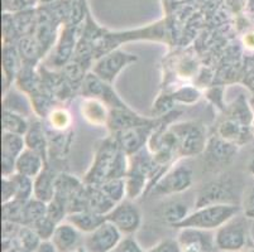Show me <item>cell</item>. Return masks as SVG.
Segmentation results:
<instances>
[{"label": "cell", "mask_w": 254, "mask_h": 252, "mask_svg": "<svg viewBox=\"0 0 254 252\" xmlns=\"http://www.w3.org/2000/svg\"><path fill=\"white\" fill-rule=\"evenodd\" d=\"M242 207L235 204H207L204 207L195 208V211L173 226V228H195L201 231H216L226 222L239 214Z\"/></svg>", "instance_id": "1"}, {"label": "cell", "mask_w": 254, "mask_h": 252, "mask_svg": "<svg viewBox=\"0 0 254 252\" xmlns=\"http://www.w3.org/2000/svg\"><path fill=\"white\" fill-rule=\"evenodd\" d=\"M120 148L114 136L109 135L96 145L94 160L84 175V183L89 186H101L112 178L114 164Z\"/></svg>", "instance_id": "2"}, {"label": "cell", "mask_w": 254, "mask_h": 252, "mask_svg": "<svg viewBox=\"0 0 254 252\" xmlns=\"http://www.w3.org/2000/svg\"><path fill=\"white\" fill-rule=\"evenodd\" d=\"M193 183L192 166L186 161L177 160L159 178L147 194L152 197H170L189 191Z\"/></svg>", "instance_id": "3"}, {"label": "cell", "mask_w": 254, "mask_h": 252, "mask_svg": "<svg viewBox=\"0 0 254 252\" xmlns=\"http://www.w3.org/2000/svg\"><path fill=\"white\" fill-rule=\"evenodd\" d=\"M179 144V159L192 158L204 154L206 149V128L198 121H182L171 124Z\"/></svg>", "instance_id": "4"}, {"label": "cell", "mask_w": 254, "mask_h": 252, "mask_svg": "<svg viewBox=\"0 0 254 252\" xmlns=\"http://www.w3.org/2000/svg\"><path fill=\"white\" fill-rule=\"evenodd\" d=\"M240 186L230 175H223L205 184L195 201V208L207 204H235L240 205Z\"/></svg>", "instance_id": "5"}, {"label": "cell", "mask_w": 254, "mask_h": 252, "mask_svg": "<svg viewBox=\"0 0 254 252\" xmlns=\"http://www.w3.org/2000/svg\"><path fill=\"white\" fill-rule=\"evenodd\" d=\"M246 214H237L214 232L215 246L221 252H240L248 242V225Z\"/></svg>", "instance_id": "6"}, {"label": "cell", "mask_w": 254, "mask_h": 252, "mask_svg": "<svg viewBox=\"0 0 254 252\" xmlns=\"http://www.w3.org/2000/svg\"><path fill=\"white\" fill-rule=\"evenodd\" d=\"M137 61L138 57L135 54H131V53L117 48V50L106 53L103 57L96 59L92 64L91 71L103 81L113 85L115 78L122 73L123 69H126L127 67Z\"/></svg>", "instance_id": "7"}, {"label": "cell", "mask_w": 254, "mask_h": 252, "mask_svg": "<svg viewBox=\"0 0 254 252\" xmlns=\"http://www.w3.org/2000/svg\"><path fill=\"white\" fill-rule=\"evenodd\" d=\"M163 117L165 116L156 117V120L151 124L133 126V128L126 129L120 133L113 134L112 136L115 138L120 149L126 151L129 156H133L147 147V143H148L152 133L161 124Z\"/></svg>", "instance_id": "8"}, {"label": "cell", "mask_w": 254, "mask_h": 252, "mask_svg": "<svg viewBox=\"0 0 254 252\" xmlns=\"http://www.w3.org/2000/svg\"><path fill=\"white\" fill-rule=\"evenodd\" d=\"M80 94L82 97H94L99 99L110 108H123V110H129V106L124 102L119 97V95L114 91L110 83L105 82L95 73L90 71L85 77L84 82L80 89Z\"/></svg>", "instance_id": "9"}, {"label": "cell", "mask_w": 254, "mask_h": 252, "mask_svg": "<svg viewBox=\"0 0 254 252\" xmlns=\"http://www.w3.org/2000/svg\"><path fill=\"white\" fill-rule=\"evenodd\" d=\"M106 221L112 222L123 236H133L142 226V213L133 201L124 200L106 214Z\"/></svg>", "instance_id": "10"}, {"label": "cell", "mask_w": 254, "mask_h": 252, "mask_svg": "<svg viewBox=\"0 0 254 252\" xmlns=\"http://www.w3.org/2000/svg\"><path fill=\"white\" fill-rule=\"evenodd\" d=\"M123 239V235L112 222H104L100 227L84 236V249L87 252H112Z\"/></svg>", "instance_id": "11"}, {"label": "cell", "mask_w": 254, "mask_h": 252, "mask_svg": "<svg viewBox=\"0 0 254 252\" xmlns=\"http://www.w3.org/2000/svg\"><path fill=\"white\" fill-rule=\"evenodd\" d=\"M176 240L181 252H216L215 235L212 231H201L195 228L179 230Z\"/></svg>", "instance_id": "12"}, {"label": "cell", "mask_w": 254, "mask_h": 252, "mask_svg": "<svg viewBox=\"0 0 254 252\" xmlns=\"http://www.w3.org/2000/svg\"><path fill=\"white\" fill-rule=\"evenodd\" d=\"M24 136L3 133L1 135V177H10L15 173L18 156L25 150Z\"/></svg>", "instance_id": "13"}, {"label": "cell", "mask_w": 254, "mask_h": 252, "mask_svg": "<svg viewBox=\"0 0 254 252\" xmlns=\"http://www.w3.org/2000/svg\"><path fill=\"white\" fill-rule=\"evenodd\" d=\"M76 27L77 25L67 24L62 31L61 37H60L56 47L53 50V54L51 55L50 63L52 67L64 68V66H66L72 59L73 54H75L76 46H77Z\"/></svg>", "instance_id": "14"}, {"label": "cell", "mask_w": 254, "mask_h": 252, "mask_svg": "<svg viewBox=\"0 0 254 252\" xmlns=\"http://www.w3.org/2000/svg\"><path fill=\"white\" fill-rule=\"evenodd\" d=\"M84 233H81L72 223L64 219L59 223L51 242L59 252H73L84 246Z\"/></svg>", "instance_id": "15"}, {"label": "cell", "mask_w": 254, "mask_h": 252, "mask_svg": "<svg viewBox=\"0 0 254 252\" xmlns=\"http://www.w3.org/2000/svg\"><path fill=\"white\" fill-rule=\"evenodd\" d=\"M156 120V117H144L138 115L135 111L131 108L129 110H123V108H110L109 121L106 128L109 130L110 135L120 133L126 129L138 126V125L151 124Z\"/></svg>", "instance_id": "16"}, {"label": "cell", "mask_w": 254, "mask_h": 252, "mask_svg": "<svg viewBox=\"0 0 254 252\" xmlns=\"http://www.w3.org/2000/svg\"><path fill=\"white\" fill-rule=\"evenodd\" d=\"M80 114L82 119L91 126L103 128L108 125L110 116V107L99 99L82 97L80 103Z\"/></svg>", "instance_id": "17"}, {"label": "cell", "mask_w": 254, "mask_h": 252, "mask_svg": "<svg viewBox=\"0 0 254 252\" xmlns=\"http://www.w3.org/2000/svg\"><path fill=\"white\" fill-rule=\"evenodd\" d=\"M239 147L225 142L220 136L215 135L209 138L204 154L207 164L210 165H220L229 163L237 154Z\"/></svg>", "instance_id": "18"}, {"label": "cell", "mask_w": 254, "mask_h": 252, "mask_svg": "<svg viewBox=\"0 0 254 252\" xmlns=\"http://www.w3.org/2000/svg\"><path fill=\"white\" fill-rule=\"evenodd\" d=\"M1 64H3L4 94L11 89L13 83L18 77V73L23 67L22 58L18 52L17 45H4L1 53Z\"/></svg>", "instance_id": "19"}, {"label": "cell", "mask_w": 254, "mask_h": 252, "mask_svg": "<svg viewBox=\"0 0 254 252\" xmlns=\"http://www.w3.org/2000/svg\"><path fill=\"white\" fill-rule=\"evenodd\" d=\"M252 134V128L248 125L240 124L235 120L226 117L225 120L218 125L216 129V135L224 139L225 142L232 143L237 147H242L249 140Z\"/></svg>", "instance_id": "20"}, {"label": "cell", "mask_w": 254, "mask_h": 252, "mask_svg": "<svg viewBox=\"0 0 254 252\" xmlns=\"http://www.w3.org/2000/svg\"><path fill=\"white\" fill-rule=\"evenodd\" d=\"M25 145L27 148L33 151L38 152L47 163L48 160V150H50V143H48L47 131L45 128V122L41 119L31 121L29 129L24 135Z\"/></svg>", "instance_id": "21"}, {"label": "cell", "mask_w": 254, "mask_h": 252, "mask_svg": "<svg viewBox=\"0 0 254 252\" xmlns=\"http://www.w3.org/2000/svg\"><path fill=\"white\" fill-rule=\"evenodd\" d=\"M48 164L46 163L45 159L39 155L38 152L25 148L24 151L18 156L17 163H15V173L29 177L32 179L41 174L43 169Z\"/></svg>", "instance_id": "22"}, {"label": "cell", "mask_w": 254, "mask_h": 252, "mask_svg": "<svg viewBox=\"0 0 254 252\" xmlns=\"http://www.w3.org/2000/svg\"><path fill=\"white\" fill-rule=\"evenodd\" d=\"M57 175L50 166H46L41 174L34 178V198L50 203L56 194Z\"/></svg>", "instance_id": "23"}, {"label": "cell", "mask_w": 254, "mask_h": 252, "mask_svg": "<svg viewBox=\"0 0 254 252\" xmlns=\"http://www.w3.org/2000/svg\"><path fill=\"white\" fill-rule=\"evenodd\" d=\"M87 191V208L95 213L106 216L113 211L117 203L103 191L100 186H89L86 184Z\"/></svg>", "instance_id": "24"}, {"label": "cell", "mask_w": 254, "mask_h": 252, "mask_svg": "<svg viewBox=\"0 0 254 252\" xmlns=\"http://www.w3.org/2000/svg\"><path fill=\"white\" fill-rule=\"evenodd\" d=\"M3 110L13 111V112H17L25 117H28V115H34L29 96L18 90L17 87L15 90H8L4 94Z\"/></svg>", "instance_id": "25"}, {"label": "cell", "mask_w": 254, "mask_h": 252, "mask_svg": "<svg viewBox=\"0 0 254 252\" xmlns=\"http://www.w3.org/2000/svg\"><path fill=\"white\" fill-rule=\"evenodd\" d=\"M17 48L23 64H25V66L37 67L39 61L45 57L42 48L37 42V39L34 38L33 34L22 37L17 42Z\"/></svg>", "instance_id": "26"}, {"label": "cell", "mask_w": 254, "mask_h": 252, "mask_svg": "<svg viewBox=\"0 0 254 252\" xmlns=\"http://www.w3.org/2000/svg\"><path fill=\"white\" fill-rule=\"evenodd\" d=\"M66 221L72 223L81 233L87 235V233H91L92 231L100 227L104 222H106V216H101V214L95 213L90 209H85V211L68 214L66 217Z\"/></svg>", "instance_id": "27"}, {"label": "cell", "mask_w": 254, "mask_h": 252, "mask_svg": "<svg viewBox=\"0 0 254 252\" xmlns=\"http://www.w3.org/2000/svg\"><path fill=\"white\" fill-rule=\"evenodd\" d=\"M43 122H45L46 130L53 131V133H67L72 130L73 120L67 108L56 106Z\"/></svg>", "instance_id": "28"}, {"label": "cell", "mask_w": 254, "mask_h": 252, "mask_svg": "<svg viewBox=\"0 0 254 252\" xmlns=\"http://www.w3.org/2000/svg\"><path fill=\"white\" fill-rule=\"evenodd\" d=\"M15 87L24 92L25 95L31 96L33 92L41 87L42 85V78H41V73L37 72L36 67L33 66H25L23 64L20 72L18 73V77L14 82Z\"/></svg>", "instance_id": "29"}, {"label": "cell", "mask_w": 254, "mask_h": 252, "mask_svg": "<svg viewBox=\"0 0 254 252\" xmlns=\"http://www.w3.org/2000/svg\"><path fill=\"white\" fill-rule=\"evenodd\" d=\"M31 121L23 115L13 112L9 110H3L1 114V129L3 133L17 134V135L24 136L29 129Z\"/></svg>", "instance_id": "30"}, {"label": "cell", "mask_w": 254, "mask_h": 252, "mask_svg": "<svg viewBox=\"0 0 254 252\" xmlns=\"http://www.w3.org/2000/svg\"><path fill=\"white\" fill-rule=\"evenodd\" d=\"M45 216H47V203L33 197L24 203L22 225L31 226Z\"/></svg>", "instance_id": "31"}, {"label": "cell", "mask_w": 254, "mask_h": 252, "mask_svg": "<svg viewBox=\"0 0 254 252\" xmlns=\"http://www.w3.org/2000/svg\"><path fill=\"white\" fill-rule=\"evenodd\" d=\"M10 179L15 187V200L27 202L34 197V179L19 173L10 175Z\"/></svg>", "instance_id": "32"}, {"label": "cell", "mask_w": 254, "mask_h": 252, "mask_svg": "<svg viewBox=\"0 0 254 252\" xmlns=\"http://www.w3.org/2000/svg\"><path fill=\"white\" fill-rule=\"evenodd\" d=\"M228 117L240 122V124L251 126L254 116H252L251 108L247 105V101L243 96H239L237 100L233 102L232 106L228 108Z\"/></svg>", "instance_id": "33"}, {"label": "cell", "mask_w": 254, "mask_h": 252, "mask_svg": "<svg viewBox=\"0 0 254 252\" xmlns=\"http://www.w3.org/2000/svg\"><path fill=\"white\" fill-rule=\"evenodd\" d=\"M170 94L172 95L176 105L177 103H180V105H193L201 97V92L198 91L197 87L192 86V85H181L173 91H171Z\"/></svg>", "instance_id": "34"}, {"label": "cell", "mask_w": 254, "mask_h": 252, "mask_svg": "<svg viewBox=\"0 0 254 252\" xmlns=\"http://www.w3.org/2000/svg\"><path fill=\"white\" fill-rule=\"evenodd\" d=\"M100 187L117 204L127 200L126 178H115V179L106 180Z\"/></svg>", "instance_id": "35"}, {"label": "cell", "mask_w": 254, "mask_h": 252, "mask_svg": "<svg viewBox=\"0 0 254 252\" xmlns=\"http://www.w3.org/2000/svg\"><path fill=\"white\" fill-rule=\"evenodd\" d=\"M189 214H190L189 205L182 202L171 203V204L166 205V208L163 209V218L171 227L184 221Z\"/></svg>", "instance_id": "36"}, {"label": "cell", "mask_w": 254, "mask_h": 252, "mask_svg": "<svg viewBox=\"0 0 254 252\" xmlns=\"http://www.w3.org/2000/svg\"><path fill=\"white\" fill-rule=\"evenodd\" d=\"M41 244H42V240L37 235L36 231L31 226L22 225L19 232H18L17 239H15V245L28 250L29 252H33Z\"/></svg>", "instance_id": "37"}, {"label": "cell", "mask_w": 254, "mask_h": 252, "mask_svg": "<svg viewBox=\"0 0 254 252\" xmlns=\"http://www.w3.org/2000/svg\"><path fill=\"white\" fill-rule=\"evenodd\" d=\"M24 203L22 201H10L8 203H3V219L4 221H11L15 223H23V208Z\"/></svg>", "instance_id": "38"}, {"label": "cell", "mask_w": 254, "mask_h": 252, "mask_svg": "<svg viewBox=\"0 0 254 252\" xmlns=\"http://www.w3.org/2000/svg\"><path fill=\"white\" fill-rule=\"evenodd\" d=\"M31 227L36 231L37 235L41 237L42 241H51L57 227V223L53 222L48 216H45L34 222L33 225H31Z\"/></svg>", "instance_id": "39"}, {"label": "cell", "mask_w": 254, "mask_h": 252, "mask_svg": "<svg viewBox=\"0 0 254 252\" xmlns=\"http://www.w3.org/2000/svg\"><path fill=\"white\" fill-rule=\"evenodd\" d=\"M173 106H176V102H175L170 92L161 95V96H158L156 102L153 103V107H152V115L153 116L152 117H162L165 115L170 114L173 111Z\"/></svg>", "instance_id": "40"}, {"label": "cell", "mask_w": 254, "mask_h": 252, "mask_svg": "<svg viewBox=\"0 0 254 252\" xmlns=\"http://www.w3.org/2000/svg\"><path fill=\"white\" fill-rule=\"evenodd\" d=\"M144 252H181V250L176 239H165Z\"/></svg>", "instance_id": "41"}, {"label": "cell", "mask_w": 254, "mask_h": 252, "mask_svg": "<svg viewBox=\"0 0 254 252\" xmlns=\"http://www.w3.org/2000/svg\"><path fill=\"white\" fill-rule=\"evenodd\" d=\"M15 200V187L10 177H1V204Z\"/></svg>", "instance_id": "42"}, {"label": "cell", "mask_w": 254, "mask_h": 252, "mask_svg": "<svg viewBox=\"0 0 254 252\" xmlns=\"http://www.w3.org/2000/svg\"><path fill=\"white\" fill-rule=\"evenodd\" d=\"M112 252H144L140 245L131 236H126L122 239L117 247Z\"/></svg>", "instance_id": "43"}, {"label": "cell", "mask_w": 254, "mask_h": 252, "mask_svg": "<svg viewBox=\"0 0 254 252\" xmlns=\"http://www.w3.org/2000/svg\"><path fill=\"white\" fill-rule=\"evenodd\" d=\"M36 3V0H3L5 11H23Z\"/></svg>", "instance_id": "44"}, {"label": "cell", "mask_w": 254, "mask_h": 252, "mask_svg": "<svg viewBox=\"0 0 254 252\" xmlns=\"http://www.w3.org/2000/svg\"><path fill=\"white\" fill-rule=\"evenodd\" d=\"M242 211L248 218H254V186L247 192L243 198V207Z\"/></svg>", "instance_id": "45"}, {"label": "cell", "mask_w": 254, "mask_h": 252, "mask_svg": "<svg viewBox=\"0 0 254 252\" xmlns=\"http://www.w3.org/2000/svg\"><path fill=\"white\" fill-rule=\"evenodd\" d=\"M33 252H59L57 249L53 246V244L51 241H42V244L39 245Z\"/></svg>", "instance_id": "46"}, {"label": "cell", "mask_w": 254, "mask_h": 252, "mask_svg": "<svg viewBox=\"0 0 254 252\" xmlns=\"http://www.w3.org/2000/svg\"><path fill=\"white\" fill-rule=\"evenodd\" d=\"M244 46L249 50H254V32L246 34L244 37Z\"/></svg>", "instance_id": "47"}, {"label": "cell", "mask_w": 254, "mask_h": 252, "mask_svg": "<svg viewBox=\"0 0 254 252\" xmlns=\"http://www.w3.org/2000/svg\"><path fill=\"white\" fill-rule=\"evenodd\" d=\"M3 252H29L28 250L23 249V247L18 246V245H14V246H11L10 249H8L6 251H3Z\"/></svg>", "instance_id": "48"}, {"label": "cell", "mask_w": 254, "mask_h": 252, "mask_svg": "<svg viewBox=\"0 0 254 252\" xmlns=\"http://www.w3.org/2000/svg\"><path fill=\"white\" fill-rule=\"evenodd\" d=\"M248 172H249V174L254 178V156L251 159V160H249V163H248Z\"/></svg>", "instance_id": "49"}, {"label": "cell", "mask_w": 254, "mask_h": 252, "mask_svg": "<svg viewBox=\"0 0 254 252\" xmlns=\"http://www.w3.org/2000/svg\"><path fill=\"white\" fill-rule=\"evenodd\" d=\"M39 1H41L42 4H50L52 3V1H55V0H39Z\"/></svg>", "instance_id": "50"}, {"label": "cell", "mask_w": 254, "mask_h": 252, "mask_svg": "<svg viewBox=\"0 0 254 252\" xmlns=\"http://www.w3.org/2000/svg\"><path fill=\"white\" fill-rule=\"evenodd\" d=\"M73 252H87V251L84 249V246H82V247H80V249L76 250V251H73Z\"/></svg>", "instance_id": "51"}, {"label": "cell", "mask_w": 254, "mask_h": 252, "mask_svg": "<svg viewBox=\"0 0 254 252\" xmlns=\"http://www.w3.org/2000/svg\"><path fill=\"white\" fill-rule=\"evenodd\" d=\"M251 128H252V133L254 134V119H253V121H252V125H251Z\"/></svg>", "instance_id": "52"}]
</instances>
